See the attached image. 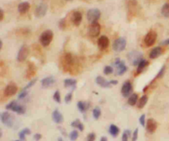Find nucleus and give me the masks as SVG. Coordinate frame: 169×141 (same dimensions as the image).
Returning a JSON list of instances; mask_svg holds the SVG:
<instances>
[{"instance_id": "f257e3e1", "label": "nucleus", "mask_w": 169, "mask_h": 141, "mask_svg": "<svg viewBox=\"0 0 169 141\" xmlns=\"http://www.w3.org/2000/svg\"><path fill=\"white\" fill-rule=\"evenodd\" d=\"M54 34L52 32V31L50 30H46L45 31H43L41 35L40 36V42L42 45L43 46L46 47L48 46L50 44V42L52 41Z\"/></svg>"}, {"instance_id": "f03ea898", "label": "nucleus", "mask_w": 169, "mask_h": 141, "mask_svg": "<svg viewBox=\"0 0 169 141\" xmlns=\"http://www.w3.org/2000/svg\"><path fill=\"white\" fill-rule=\"evenodd\" d=\"M101 17V12L97 8H92L89 9L87 12V18L90 23L97 22V21Z\"/></svg>"}, {"instance_id": "7ed1b4c3", "label": "nucleus", "mask_w": 169, "mask_h": 141, "mask_svg": "<svg viewBox=\"0 0 169 141\" xmlns=\"http://www.w3.org/2000/svg\"><path fill=\"white\" fill-rule=\"evenodd\" d=\"M156 40H157V33H156V31L151 30L147 33V35H145L144 42H145L146 46L150 47L155 43Z\"/></svg>"}, {"instance_id": "20e7f679", "label": "nucleus", "mask_w": 169, "mask_h": 141, "mask_svg": "<svg viewBox=\"0 0 169 141\" xmlns=\"http://www.w3.org/2000/svg\"><path fill=\"white\" fill-rule=\"evenodd\" d=\"M126 47V40L123 37L117 38L113 44V50L116 52H121L123 51Z\"/></svg>"}, {"instance_id": "39448f33", "label": "nucleus", "mask_w": 169, "mask_h": 141, "mask_svg": "<svg viewBox=\"0 0 169 141\" xmlns=\"http://www.w3.org/2000/svg\"><path fill=\"white\" fill-rule=\"evenodd\" d=\"M6 109L7 110H11L12 112H17L18 114H24L25 113V108L22 106L18 104V102L16 101H12L10 103H8L6 106Z\"/></svg>"}, {"instance_id": "423d86ee", "label": "nucleus", "mask_w": 169, "mask_h": 141, "mask_svg": "<svg viewBox=\"0 0 169 141\" xmlns=\"http://www.w3.org/2000/svg\"><path fill=\"white\" fill-rule=\"evenodd\" d=\"M1 121L7 127H12V125H13V117L9 112H2L1 113Z\"/></svg>"}, {"instance_id": "0eeeda50", "label": "nucleus", "mask_w": 169, "mask_h": 141, "mask_svg": "<svg viewBox=\"0 0 169 141\" xmlns=\"http://www.w3.org/2000/svg\"><path fill=\"white\" fill-rule=\"evenodd\" d=\"M101 31V26L98 22H94L91 23V25L88 27V34L92 37H97L99 35Z\"/></svg>"}, {"instance_id": "6e6552de", "label": "nucleus", "mask_w": 169, "mask_h": 141, "mask_svg": "<svg viewBox=\"0 0 169 141\" xmlns=\"http://www.w3.org/2000/svg\"><path fill=\"white\" fill-rule=\"evenodd\" d=\"M18 92V86L15 82H9L4 89V95L6 97H11Z\"/></svg>"}, {"instance_id": "1a4fd4ad", "label": "nucleus", "mask_w": 169, "mask_h": 141, "mask_svg": "<svg viewBox=\"0 0 169 141\" xmlns=\"http://www.w3.org/2000/svg\"><path fill=\"white\" fill-rule=\"evenodd\" d=\"M115 66L116 68V74L117 75H123L127 71L126 65L123 61L120 59H116L115 61Z\"/></svg>"}, {"instance_id": "9d476101", "label": "nucleus", "mask_w": 169, "mask_h": 141, "mask_svg": "<svg viewBox=\"0 0 169 141\" xmlns=\"http://www.w3.org/2000/svg\"><path fill=\"white\" fill-rule=\"evenodd\" d=\"M29 54V49L26 46H22L21 47V49L19 50L18 54V56H17V59L19 62H23L25 59L27 58Z\"/></svg>"}, {"instance_id": "9b49d317", "label": "nucleus", "mask_w": 169, "mask_h": 141, "mask_svg": "<svg viewBox=\"0 0 169 141\" xmlns=\"http://www.w3.org/2000/svg\"><path fill=\"white\" fill-rule=\"evenodd\" d=\"M62 62H63V65H64V68L65 70H69V68H71V65L73 63V55L70 53H66L62 59Z\"/></svg>"}, {"instance_id": "f8f14e48", "label": "nucleus", "mask_w": 169, "mask_h": 141, "mask_svg": "<svg viewBox=\"0 0 169 141\" xmlns=\"http://www.w3.org/2000/svg\"><path fill=\"white\" fill-rule=\"evenodd\" d=\"M47 12V5L45 3H41L36 7V11H35V15L36 18H43Z\"/></svg>"}, {"instance_id": "ddd939ff", "label": "nucleus", "mask_w": 169, "mask_h": 141, "mask_svg": "<svg viewBox=\"0 0 169 141\" xmlns=\"http://www.w3.org/2000/svg\"><path fill=\"white\" fill-rule=\"evenodd\" d=\"M132 92V84L130 81H126L124 82L122 88H121V94L124 97H129Z\"/></svg>"}, {"instance_id": "4468645a", "label": "nucleus", "mask_w": 169, "mask_h": 141, "mask_svg": "<svg viewBox=\"0 0 169 141\" xmlns=\"http://www.w3.org/2000/svg\"><path fill=\"white\" fill-rule=\"evenodd\" d=\"M157 122L152 119V118H149L148 121H147V123H146V129L149 133L150 134H153L154 133V131L157 129Z\"/></svg>"}, {"instance_id": "2eb2a0df", "label": "nucleus", "mask_w": 169, "mask_h": 141, "mask_svg": "<svg viewBox=\"0 0 169 141\" xmlns=\"http://www.w3.org/2000/svg\"><path fill=\"white\" fill-rule=\"evenodd\" d=\"M82 19H83V16H82L81 12H79V11H75V12H73L71 21H72V22L74 26L79 27L81 23V22H82Z\"/></svg>"}, {"instance_id": "dca6fc26", "label": "nucleus", "mask_w": 169, "mask_h": 141, "mask_svg": "<svg viewBox=\"0 0 169 141\" xmlns=\"http://www.w3.org/2000/svg\"><path fill=\"white\" fill-rule=\"evenodd\" d=\"M109 43H110V41H109L108 37L106 36V35H102L97 41V45H98L99 48L102 49V50L107 49L108 47Z\"/></svg>"}, {"instance_id": "f3484780", "label": "nucleus", "mask_w": 169, "mask_h": 141, "mask_svg": "<svg viewBox=\"0 0 169 141\" xmlns=\"http://www.w3.org/2000/svg\"><path fill=\"white\" fill-rule=\"evenodd\" d=\"M55 83V79L54 77H47L43 78L41 81L43 88H50Z\"/></svg>"}, {"instance_id": "a211bd4d", "label": "nucleus", "mask_w": 169, "mask_h": 141, "mask_svg": "<svg viewBox=\"0 0 169 141\" xmlns=\"http://www.w3.org/2000/svg\"><path fill=\"white\" fill-rule=\"evenodd\" d=\"M52 119L55 123L61 124L64 121V117L63 115L58 110H54L52 114Z\"/></svg>"}, {"instance_id": "6ab92c4d", "label": "nucleus", "mask_w": 169, "mask_h": 141, "mask_svg": "<svg viewBox=\"0 0 169 141\" xmlns=\"http://www.w3.org/2000/svg\"><path fill=\"white\" fill-rule=\"evenodd\" d=\"M96 82H97L99 86H101L102 88H110L111 85V84L110 83V81L106 80V79L102 76L97 77V78H96Z\"/></svg>"}, {"instance_id": "aec40b11", "label": "nucleus", "mask_w": 169, "mask_h": 141, "mask_svg": "<svg viewBox=\"0 0 169 141\" xmlns=\"http://www.w3.org/2000/svg\"><path fill=\"white\" fill-rule=\"evenodd\" d=\"M30 3L28 2H23V3H21L19 5H18V12L20 13H26V12H28V10L30 9Z\"/></svg>"}, {"instance_id": "412c9836", "label": "nucleus", "mask_w": 169, "mask_h": 141, "mask_svg": "<svg viewBox=\"0 0 169 141\" xmlns=\"http://www.w3.org/2000/svg\"><path fill=\"white\" fill-rule=\"evenodd\" d=\"M162 54V48L161 47H156L154 49H153L150 54H149V58L150 59H156L158 56H160Z\"/></svg>"}, {"instance_id": "4be33fe9", "label": "nucleus", "mask_w": 169, "mask_h": 141, "mask_svg": "<svg viewBox=\"0 0 169 141\" xmlns=\"http://www.w3.org/2000/svg\"><path fill=\"white\" fill-rule=\"evenodd\" d=\"M149 61L145 60V59H142L140 62H139V65H138V69H137V74H139L142 71L145 69V68L149 65Z\"/></svg>"}, {"instance_id": "5701e85b", "label": "nucleus", "mask_w": 169, "mask_h": 141, "mask_svg": "<svg viewBox=\"0 0 169 141\" xmlns=\"http://www.w3.org/2000/svg\"><path fill=\"white\" fill-rule=\"evenodd\" d=\"M109 133L112 135V136L116 137L117 135H119V133H120V129L115 125H110V128H109Z\"/></svg>"}, {"instance_id": "b1692460", "label": "nucleus", "mask_w": 169, "mask_h": 141, "mask_svg": "<svg viewBox=\"0 0 169 141\" xmlns=\"http://www.w3.org/2000/svg\"><path fill=\"white\" fill-rule=\"evenodd\" d=\"M64 84L65 88L72 87V88H74L75 86H76V84H77V81L75 79H72V78H67V79H64Z\"/></svg>"}, {"instance_id": "393cba45", "label": "nucleus", "mask_w": 169, "mask_h": 141, "mask_svg": "<svg viewBox=\"0 0 169 141\" xmlns=\"http://www.w3.org/2000/svg\"><path fill=\"white\" fill-rule=\"evenodd\" d=\"M77 106H78V108H79V110L81 112H86L88 109V107H89L88 104L86 103V102H83V101H79L77 103Z\"/></svg>"}, {"instance_id": "a878e982", "label": "nucleus", "mask_w": 169, "mask_h": 141, "mask_svg": "<svg viewBox=\"0 0 169 141\" xmlns=\"http://www.w3.org/2000/svg\"><path fill=\"white\" fill-rule=\"evenodd\" d=\"M71 126L74 127V128L79 129L80 131H83V129H84L83 125V123H82L79 120H75L74 121H73L72 123H71Z\"/></svg>"}, {"instance_id": "bb28decb", "label": "nucleus", "mask_w": 169, "mask_h": 141, "mask_svg": "<svg viewBox=\"0 0 169 141\" xmlns=\"http://www.w3.org/2000/svg\"><path fill=\"white\" fill-rule=\"evenodd\" d=\"M138 101V95L136 93H133L128 99V104L130 106H134Z\"/></svg>"}, {"instance_id": "cd10ccee", "label": "nucleus", "mask_w": 169, "mask_h": 141, "mask_svg": "<svg viewBox=\"0 0 169 141\" xmlns=\"http://www.w3.org/2000/svg\"><path fill=\"white\" fill-rule=\"evenodd\" d=\"M147 101H148V97H147L146 95L142 96V97H140V99H139V103H138V106H138V108H139V109H142V108L146 105Z\"/></svg>"}, {"instance_id": "c85d7f7f", "label": "nucleus", "mask_w": 169, "mask_h": 141, "mask_svg": "<svg viewBox=\"0 0 169 141\" xmlns=\"http://www.w3.org/2000/svg\"><path fill=\"white\" fill-rule=\"evenodd\" d=\"M35 73H36V68H35L34 65L29 64V68H28V70L26 72V77L28 78H30L35 74Z\"/></svg>"}, {"instance_id": "c756f323", "label": "nucleus", "mask_w": 169, "mask_h": 141, "mask_svg": "<svg viewBox=\"0 0 169 141\" xmlns=\"http://www.w3.org/2000/svg\"><path fill=\"white\" fill-rule=\"evenodd\" d=\"M31 134V130L28 128H25L22 130H21L20 132H19V138H20V140L22 141L25 140V137H26V135H30Z\"/></svg>"}, {"instance_id": "7c9ffc66", "label": "nucleus", "mask_w": 169, "mask_h": 141, "mask_svg": "<svg viewBox=\"0 0 169 141\" xmlns=\"http://www.w3.org/2000/svg\"><path fill=\"white\" fill-rule=\"evenodd\" d=\"M161 12H162V15L165 18H169V3H165L163 4V7H162V10H161Z\"/></svg>"}, {"instance_id": "2f4dec72", "label": "nucleus", "mask_w": 169, "mask_h": 141, "mask_svg": "<svg viewBox=\"0 0 169 141\" xmlns=\"http://www.w3.org/2000/svg\"><path fill=\"white\" fill-rule=\"evenodd\" d=\"M92 115H93V117L95 118L96 120H97L98 118L101 116V109L99 107L94 108L93 111H92Z\"/></svg>"}, {"instance_id": "473e14b6", "label": "nucleus", "mask_w": 169, "mask_h": 141, "mask_svg": "<svg viewBox=\"0 0 169 141\" xmlns=\"http://www.w3.org/2000/svg\"><path fill=\"white\" fill-rule=\"evenodd\" d=\"M79 137V132L77 130H73L69 134V139L71 141H75Z\"/></svg>"}, {"instance_id": "72a5a7b5", "label": "nucleus", "mask_w": 169, "mask_h": 141, "mask_svg": "<svg viewBox=\"0 0 169 141\" xmlns=\"http://www.w3.org/2000/svg\"><path fill=\"white\" fill-rule=\"evenodd\" d=\"M53 98H54V100L56 101V102H58V103H60L61 99H60V92L57 90V91H55V93H54V96H53Z\"/></svg>"}, {"instance_id": "f704fd0d", "label": "nucleus", "mask_w": 169, "mask_h": 141, "mask_svg": "<svg viewBox=\"0 0 169 141\" xmlns=\"http://www.w3.org/2000/svg\"><path fill=\"white\" fill-rule=\"evenodd\" d=\"M165 70H166V66L165 65H163V67H162V69L159 70L158 72V74H157V75L156 76V78H154V80H156L157 78H162L163 76V74H164V73H165Z\"/></svg>"}, {"instance_id": "c9c22d12", "label": "nucleus", "mask_w": 169, "mask_h": 141, "mask_svg": "<svg viewBox=\"0 0 169 141\" xmlns=\"http://www.w3.org/2000/svg\"><path fill=\"white\" fill-rule=\"evenodd\" d=\"M130 135V131L129 129H126L124 131L123 135H122V141H128V138Z\"/></svg>"}, {"instance_id": "e433bc0d", "label": "nucleus", "mask_w": 169, "mask_h": 141, "mask_svg": "<svg viewBox=\"0 0 169 141\" xmlns=\"http://www.w3.org/2000/svg\"><path fill=\"white\" fill-rule=\"evenodd\" d=\"M113 72V68L112 67H111V66H106L105 68H104V74H107V75H108L110 74H111Z\"/></svg>"}, {"instance_id": "4c0bfd02", "label": "nucleus", "mask_w": 169, "mask_h": 141, "mask_svg": "<svg viewBox=\"0 0 169 141\" xmlns=\"http://www.w3.org/2000/svg\"><path fill=\"white\" fill-rule=\"evenodd\" d=\"M59 27L61 30L65 29V27H66V22H65V19L64 18L61 19L60 21L59 22Z\"/></svg>"}, {"instance_id": "58836bf2", "label": "nucleus", "mask_w": 169, "mask_h": 141, "mask_svg": "<svg viewBox=\"0 0 169 141\" xmlns=\"http://www.w3.org/2000/svg\"><path fill=\"white\" fill-rule=\"evenodd\" d=\"M36 81H37V79H36V78H34L33 80H31V82H29V83H28V84H27L24 88H23V90H27L28 88H30L31 87H32V86L36 83Z\"/></svg>"}, {"instance_id": "ea45409f", "label": "nucleus", "mask_w": 169, "mask_h": 141, "mask_svg": "<svg viewBox=\"0 0 169 141\" xmlns=\"http://www.w3.org/2000/svg\"><path fill=\"white\" fill-rule=\"evenodd\" d=\"M96 135L94 133H90L87 137V141H95Z\"/></svg>"}, {"instance_id": "a19ab883", "label": "nucleus", "mask_w": 169, "mask_h": 141, "mask_svg": "<svg viewBox=\"0 0 169 141\" xmlns=\"http://www.w3.org/2000/svg\"><path fill=\"white\" fill-rule=\"evenodd\" d=\"M27 94H28L27 91L23 90L22 92H21V93H20V94L18 95V98H19V99H23L24 97H26L27 96Z\"/></svg>"}, {"instance_id": "79ce46f5", "label": "nucleus", "mask_w": 169, "mask_h": 141, "mask_svg": "<svg viewBox=\"0 0 169 141\" xmlns=\"http://www.w3.org/2000/svg\"><path fill=\"white\" fill-rule=\"evenodd\" d=\"M72 97H73V93H68L65 96V99H64V101H65V102L66 103H69V102H70L71 101V100H72Z\"/></svg>"}, {"instance_id": "37998d69", "label": "nucleus", "mask_w": 169, "mask_h": 141, "mask_svg": "<svg viewBox=\"0 0 169 141\" xmlns=\"http://www.w3.org/2000/svg\"><path fill=\"white\" fill-rule=\"evenodd\" d=\"M138 132H139V129H134L133 135H132V141L137 140V139H138Z\"/></svg>"}, {"instance_id": "c03bdc74", "label": "nucleus", "mask_w": 169, "mask_h": 141, "mask_svg": "<svg viewBox=\"0 0 169 141\" xmlns=\"http://www.w3.org/2000/svg\"><path fill=\"white\" fill-rule=\"evenodd\" d=\"M139 122L141 124L142 126H145V115H142L140 118H139Z\"/></svg>"}, {"instance_id": "a18cd8bd", "label": "nucleus", "mask_w": 169, "mask_h": 141, "mask_svg": "<svg viewBox=\"0 0 169 141\" xmlns=\"http://www.w3.org/2000/svg\"><path fill=\"white\" fill-rule=\"evenodd\" d=\"M41 134H36V135H34V139L36 140V141H39L41 139Z\"/></svg>"}, {"instance_id": "49530a36", "label": "nucleus", "mask_w": 169, "mask_h": 141, "mask_svg": "<svg viewBox=\"0 0 169 141\" xmlns=\"http://www.w3.org/2000/svg\"><path fill=\"white\" fill-rule=\"evenodd\" d=\"M3 17H4V12H3V10L1 8L0 9V21L3 20Z\"/></svg>"}, {"instance_id": "de8ad7c7", "label": "nucleus", "mask_w": 169, "mask_h": 141, "mask_svg": "<svg viewBox=\"0 0 169 141\" xmlns=\"http://www.w3.org/2000/svg\"><path fill=\"white\" fill-rule=\"evenodd\" d=\"M162 45H169V39L163 41V43H162Z\"/></svg>"}, {"instance_id": "09e8293b", "label": "nucleus", "mask_w": 169, "mask_h": 141, "mask_svg": "<svg viewBox=\"0 0 169 141\" xmlns=\"http://www.w3.org/2000/svg\"><path fill=\"white\" fill-rule=\"evenodd\" d=\"M110 83L112 84V85H115V84H117V81H115V80H111V81H110Z\"/></svg>"}, {"instance_id": "8fccbe9b", "label": "nucleus", "mask_w": 169, "mask_h": 141, "mask_svg": "<svg viewBox=\"0 0 169 141\" xmlns=\"http://www.w3.org/2000/svg\"><path fill=\"white\" fill-rule=\"evenodd\" d=\"M101 141H108V140H107V137L103 136V137L101 138Z\"/></svg>"}, {"instance_id": "3c124183", "label": "nucleus", "mask_w": 169, "mask_h": 141, "mask_svg": "<svg viewBox=\"0 0 169 141\" xmlns=\"http://www.w3.org/2000/svg\"><path fill=\"white\" fill-rule=\"evenodd\" d=\"M2 47H3V41H0V50L2 49Z\"/></svg>"}, {"instance_id": "603ef678", "label": "nucleus", "mask_w": 169, "mask_h": 141, "mask_svg": "<svg viewBox=\"0 0 169 141\" xmlns=\"http://www.w3.org/2000/svg\"><path fill=\"white\" fill-rule=\"evenodd\" d=\"M58 141H64V140H63V139H62V138H59V139H58Z\"/></svg>"}, {"instance_id": "864d4df0", "label": "nucleus", "mask_w": 169, "mask_h": 141, "mask_svg": "<svg viewBox=\"0 0 169 141\" xmlns=\"http://www.w3.org/2000/svg\"><path fill=\"white\" fill-rule=\"evenodd\" d=\"M66 1H72V0H66Z\"/></svg>"}, {"instance_id": "5fc2aeb1", "label": "nucleus", "mask_w": 169, "mask_h": 141, "mask_svg": "<svg viewBox=\"0 0 169 141\" xmlns=\"http://www.w3.org/2000/svg\"><path fill=\"white\" fill-rule=\"evenodd\" d=\"M15 141H20V140H15Z\"/></svg>"}]
</instances>
